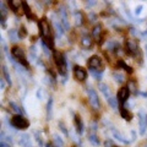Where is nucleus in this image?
<instances>
[{"mask_svg": "<svg viewBox=\"0 0 147 147\" xmlns=\"http://www.w3.org/2000/svg\"><path fill=\"white\" fill-rule=\"evenodd\" d=\"M104 146H105V147H117V146H115V145H114V144H113V142H112V141H110V140H109V141H105V144H104Z\"/></svg>", "mask_w": 147, "mask_h": 147, "instance_id": "35", "label": "nucleus"}, {"mask_svg": "<svg viewBox=\"0 0 147 147\" xmlns=\"http://www.w3.org/2000/svg\"><path fill=\"white\" fill-rule=\"evenodd\" d=\"M139 52V45L134 39H127L126 40V53L130 55H135Z\"/></svg>", "mask_w": 147, "mask_h": 147, "instance_id": "8", "label": "nucleus"}, {"mask_svg": "<svg viewBox=\"0 0 147 147\" xmlns=\"http://www.w3.org/2000/svg\"><path fill=\"white\" fill-rule=\"evenodd\" d=\"M129 94H130V90L129 87H121L118 92V102L120 104H124L129 98Z\"/></svg>", "mask_w": 147, "mask_h": 147, "instance_id": "7", "label": "nucleus"}, {"mask_svg": "<svg viewBox=\"0 0 147 147\" xmlns=\"http://www.w3.org/2000/svg\"><path fill=\"white\" fill-rule=\"evenodd\" d=\"M3 74H4V77L9 85H11V79H10V74H9V70L6 66H3Z\"/></svg>", "mask_w": 147, "mask_h": 147, "instance_id": "26", "label": "nucleus"}, {"mask_svg": "<svg viewBox=\"0 0 147 147\" xmlns=\"http://www.w3.org/2000/svg\"><path fill=\"white\" fill-rule=\"evenodd\" d=\"M9 6L12 9V11L17 12L18 10H20V6H22V3H20V1H9Z\"/></svg>", "mask_w": 147, "mask_h": 147, "instance_id": "20", "label": "nucleus"}, {"mask_svg": "<svg viewBox=\"0 0 147 147\" xmlns=\"http://www.w3.org/2000/svg\"><path fill=\"white\" fill-rule=\"evenodd\" d=\"M11 53H12L13 57L16 58V60H17L18 63H21L25 67L28 66V63H27V60H26V55H25L24 50H22L21 48H18V47H13V48L11 49Z\"/></svg>", "mask_w": 147, "mask_h": 147, "instance_id": "3", "label": "nucleus"}, {"mask_svg": "<svg viewBox=\"0 0 147 147\" xmlns=\"http://www.w3.org/2000/svg\"><path fill=\"white\" fill-rule=\"evenodd\" d=\"M10 107L12 108V110H13V112H16V113H20V108L17 107V104H16V103L10 102Z\"/></svg>", "mask_w": 147, "mask_h": 147, "instance_id": "32", "label": "nucleus"}, {"mask_svg": "<svg viewBox=\"0 0 147 147\" xmlns=\"http://www.w3.org/2000/svg\"><path fill=\"white\" fill-rule=\"evenodd\" d=\"M120 114H121V117L125 119V120H127V121H130L131 119H132L131 113L129 112L127 109H125V108H121V109H120Z\"/></svg>", "mask_w": 147, "mask_h": 147, "instance_id": "19", "label": "nucleus"}, {"mask_svg": "<svg viewBox=\"0 0 147 147\" xmlns=\"http://www.w3.org/2000/svg\"><path fill=\"white\" fill-rule=\"evenodd\" d=\"M42 45H43V52L45 53V55H49V50H48V47L45 45V43H43Z\"/></svg>", "mask_w": 147, "mask_h": 147, "instance_id": "36", "label": "nucleus"}, {"mask_svg": "<svg viewBox=\"0 0 147 147\" xmlns=\"http://www.w3.org/2000/svg\"><path fill=\"white\" fill-rule=\"evenodd\" d=\"M75 22H76L77 26L82 25V15H81V12H75Z\"/></svg>", "mask_w": 147, "mask_h": 147, "instance_id": "30", "label": "nucleus"}, {"mask_svg": "<svg viewBox=\"0 0 147 147\" xmlns=\"http://www.w3.org/2000/svg\"><path fill=\"white\" fill-rule=\"evenodd\" d=\"M0 147H11V146H10V144H6V142L1 141L0 142Z\"/></svg>", "mask_w": 147, "mask_h": 147, "instance_id": "37", "label": "nucleus"}, {"mask_svg": "<svg viewBox=\"0 0 147 147\" xmlns=\"http://www.w3.org/2000/svg\"><path fill=\"white\" fill-rule=\"evenodd\" d=\"M18 144H20L21 146H24V147H31V140H30V136L28 135H21L20 136V140H18Z\"/></svg>", "mask_w": 147, "mask_h": 147, "instance_id": "13", "label": "nucleus"}, {"mask_svg": "<svg viewBox=\"0 0 147 147\" xmlns=\"http://www.w3.org/2000/svg\"><path fill=\"white\" fill-rule=\"evenodd\" d=\"M88 140L93 144L94 146H98L99 145V141H98V137L96 136V134H91V135H88Z\"/></svg>", "mask_w": 147, "mask_h": 147, "instance_id": "28", "label": "nucleus"}, {"mask_svg": "<svg viewBox=\"0 0 147 147\" xmlns=\"http://www.w3.org/2000/svg\"><path fill=\"white\" fill-rule=\"evenodd\" d=\"M54 141H55V147H64V142L60 139V136L54 135Z\"/></svg>", "mask_w": 147, "mask_h": 147, "instance_id": "29", "label": "nucleus"}, {"mask_svg": "<svg viewBox=\"0 0 147 147\" xmlns=\"http://www.w3.org/2000/svg\"><path fill=\"white\" fill-rule=\"evenodd\" d=\"M142 9H144V6H142V5L136 6V7H135V15H137V16H139L140 13L142 12Z\"/></svg>", "mask_w": 147, "mask_h": 147, "instance_id": "34", "label": "nucleus"}, {"mask_svg": "<svg viewBox=\"0 0 147 147\" xmlns=\"http://www.w3.org/2000/svg\"><path fill=\"white\" fill-rule=\"evenodd\" d=\"M92 33H93V37L97 40L100 39V38H102V26H100V25L94 26V28H93V31H92Z\"/></svg>", "mask_w": 147, "mask_h": 147, "instance_id": "15", "label": "nucleus"}, {"mask_svg": "<svg viewBox=\"0 0 147 147\" xmlns=\"http://www.w3.org/2000/svg\"><path fill=\"white\" fill-rule=\"evenodd\" d=\"M47 147H55V146H53L52 144H48V145H47Z\"/></svg>", "mask_w": 147, "mask_h": 147, "instance_id": "39", "label": "nucleus"}, {"mask_svg": "<svg viewBox=\"0 0 147 147\" xmlns=\"http://www.w3.org/2000/svg\"><path fill=\"white\" fill-rule=\"evenodd\" d=\"M11 124H12V126H15L16 129H21V130H25V129H27V127L30 126L28 120H27L25 117H22V115H15V117H12Z\"/></svg>", "mask_w": 147, "mask_h": 147, "instance_id": "2", "label": "nucleus"}, {"mask_svg": "<svg viewBox=\"0 0 147 147\" xmlns=\"http://www.w3.org/2000/svg\"><path fill=\"white\" fill-rule=\"evenodd\" d=\"M18 36H20V38H22V37H26V36H27V31H26L25 27H21L20 32H18Z\"/></svg>", "mask_w": 147, "mask_h": 147, "instance_id": "31", "label": "nucleus"}, {"mask_svg": "<svg viewBox=\"0 0 147 147\" xmlns=\"http://www.w3.org/2000/svg\"><path fill=\"white\" fill-rule=\"evenodd\" d=\"M139 123H140V134L144 135L146 131V127H147V118L145 117L144 113L139 114Z\"/></svg>", "mask_w": 147, "mask_h": 147, "instance_id": "12", "label": "nucleus"}, {"mask_svg": "<svg viewBox=\"0 0 147 147\" xmlns=\"http://www.w3.org/2000/svg\"><path fill=\"white\" fill-rule=\"evenodd\" d=\"M146 147H147V146H146Z\"/></svg>", "mask_w": 147, "mask_h": 147, "instance_id": "41", "label": "nucleus"}, {"mask_svg": "<svg viewBox=\"0 0 147 147\" xmlns=\"http://www.w3.org/2000/svg\"><path fill=\"white\" fill-rule=\"evenodd\" d=\"M74 76L79 81H85L87 77V72L85 69H82L81 66H75L74 67Z\"/></svg>", "mask_w": 147, "mask_h": 147, "instance_id": "9", "label": "nucleus"}, {"mask_svg": "<svg viewBox=\"0 0 147 147\" xmlns=\"http://www.w3.org/2000/svg\"><path fill=\"white\" fill-rule=\"evenodd\" d=\"M113 77L115 79V81H117V82H119V84H123V82L125 81V76H124L123 74L118 72V71H115V72L113 74Z\"/></svg>", "mask_w": 147, "mask_h": 147, "instance_id": "23", "label": "nucleus"}, {"mask_svg": "<svg viewBox=\"0 0 147 147\" xmlns=\"http://www.w3.org/2000/svg\"><path fill=\"white\" fill-rule=\"evenodd\" d=\"M39 32L42 37L45 39V38H49L50 36V25L49 22L47 21V18H42V20L39 21Z\"/></svg>", "mask_w": 147, "mask_h": 147, "instance_id": "4", "label": "nucleus"}, {"mask_svg": "<svg viewBox=\"0 0 147 147\" xmlns=\"http://www.w3.org/2000/svg\"><path fill=\"white\" fill-rule=\"evenodd\" d=\"M0 82H1V88H4V86H5V84H4V80L1 79V80H0Z\"/></svg>", "mask_w": 147, "mask_h": 147, "instance_id": "38", "label": "nucleus"}, {"mask_svg": "<svg viewBox=\"0 0 147 147\" xmlns=\"http://www.w3.org/2000/svg\"><path fill=\"white\" fill-rule=\"evenodd\" d=\"M88 66L91 67V70H102L103 67V63H102V59H100L98 55H93V57L90 58L88 60Z\"/></svg>", "mask_w": 147, "mask_h": 147, "instance_id": "6", "label": "nucleus"}, {"mask_svg": "<svg viewBox=\"0 0 147 147\" xmlns=\"http://www.w3.org/2000/svg\"><path fill=\"white\" fill-rule=\"evenodd\" d=\"M9 37H10L11 42H17V40L20 39V36H18V33L15 30H11L10 32H9Z\"/></svg>", "mask_w": 147, "mask_h": 147, "instance_id": "24", "label": "nucleus"}, {"mask_svg": "<svg viewBox=\"0 0 147 147\" xmlns=\"http://www.w3.org/2000/svg\"><path fill=\"white\" fill-rule=\"evenodd\" d=\"M59 17H60V20H61V24L64 26V28L65 30L70 28V24H69V20H67L66 10L64 7H60V10H59Z\"/></svg>", "mask_w": 147, "mask_h": 147, "instance_id": "10", "label": "nucleus"}, {"mask_svg": "<svg viewBox=\"0 0 147 147\" xmlns=\"http://www.w3.org/2000/svg\"><path fill=\"white\" fill-rule=\"evenodd\" d=\"M113 135H114V137H115V139L117 140H119V141H120V142H123V144H129V142H130V141H129L127 139H125V137H124L121 134H120V132H119V131H117V130H114V129H113Z\"/></svg>", "mask_w": 147, "mask_h": 147, "instance_id": "17", "label": "nucleus"}, {"mask_svg": "<svg viewBox=\"0 0 147 147\" xmlns=\"http://www.w3.org/2000/svg\"><path fill=\"white\" fill-rule=\"evenodd\" d=\"M92 74H93V76L96 77L97 80H99L100 77H102V71H99V72H97L96 70H92Z\"/></svg>", "mask_w": 147, "mask_h": 147, "instance_id": "33", "label": "nucleus"}, {"mask_svg": "<svg viewBox=\"0 0 147 147\" xmlns=\"http://www.w3.org/2000/svg\"><path fill=\"white\" fill-rule=\"evenodd\" d=\"M81 44H82V47L86 48V49H88L92 47V39L90 38V37H87V36H84L81 38Z\"/></svg>", "mask_w": 147, "mask_h": 147, "instance_id": "16", "label": "nucleus"}, {"mask_svg": "<svg viewBox=\"0 0 147 147\" xmlns=\"http://www.w3.org/2000/svg\"><path fill=\"white\" fill-rule=\"evenodd\" d=\"M146 54H147V44H146Z\"/></svg>", "mask_w": 147, "mask_h": 147, "instance_id": "40", "label": "nucleus"}, {"mask_svg": "<svg viewBox=\"0 0 147 147\" xmlns=\"http://www.w3.org/2000/svg\"><path fill=\"white\" fill-rule=\"evenodd\" d=\"M75 125H76L77 132H79V134H82V132H84V123H82L80 115H75Z\"/></svg>", "mask_w": 147, "mask_h": 147, "instance_id": "14", "label": "nucleus"}, {"mask_svg": "<svg viewBox=\"0 0 147 147\" xmlns=\"http://www.w3.org/2000/svg\"><path fill=\"white\" fill-rule=\"evenodd\" d=\"M22 9H24V11H25V13H26V16L28 17V18H34L33 13H32L31 9H30V6H28V4H27V3H22Z\"/></svg>", "mask_w": 147, "mask_h": 147, "instance_id": "18", "label": "nucleus"}, {"mask_svg": "<svg viewBox=\"0 0 147 147\" xmlns=\"http://www.w3.org/2000/svg\"><path fill=\"white\" fill-rule=\"evenodd\" d=\"M98 87H99L100 92H102V93L104 94V97H105V99H107V100L112 99V98L114 97V96L112 94V92H110V90H109V87L105 85V84H99Z\"/></svg>", "mask_w": 147, "mask_h": 147, "instance_id": "11", "label": "nucleus"}, {"mask_svg": "<svg viewBox=\"0 0 147 147\" xmlns=\"http://www.w3.org/2000/svg\"><path fill=\"white\" fill-rule=\"evenodd\" d=\"M87 93H88V98H90V103L92 105L93 109H99V98H98V94L93 88H88L87 90Z\"/></svg>", "mask_w": 147, "mask_h": 147, "instance_id": "5", "label": "nucleus"}, {"mask_svg": "<svg viewBox=\"0 0 147 147\" xmlns=\"http://www.w3.org/2000/svg\"><path fill=\"white\" fill-rule=\"evenodd\" d=\"M54 26H55V30H57L58 37H63L64 30H63V27H61V24H60V22H58V21H54Z\"/></svg>", "mask_w": 147, "mask_h": 147, "instance_id": "22", "label": "nucleus"}, {"mask_svg": "<svg viewBox=\"0 0 147 147\" xmlns=\"http://www.w3.org/2000/svg\"><path fill=\"white\" fill-rule=\"evenodd\" d=\"M0 12H1V22L4 25L5 24V17H6V7L4 5V3H0Z\"/></svg>", "mask_w": 147, "mask_h": 147, "instance_id": "25", "label": "nucleus"}, {"mask_svg": "<svg viewBox=\"0 0 147 147\" xmlns=\"http://www.w3.org/2000/svg\"><path fill=\"white\" fill-rule=\"evenodd\" d=\"M53 99L49 98L48 100V104H47V115H48V119H52V115H53Z\"/></svg>", "mask_w": 147, "mask_h": 147, "instance_id": "21", "label": "nucleus"}, {"mask_svg": "<svg viewBox=\"0 0 147 147\" xmlns=\"http://www.w3.org/2000/svg\"><path fill=\"white\" fill-rule=\"evenodd\" d=\"M118 66L123 67L124 70H125V71H127V72H132V69H131L130 66H129V65H126V64L124 63L123 60H119V61H118Z\"/></svg>", "mask_w": 147, "mask_h": 147, "instance_id": "27", "label": "nucleus"}, {"mask_svg": "<svg viewBox=\"0 0 147 147\" xmlns=\"http://www.w3.org/2000/svg\"><path fill=\"white\" fill-rule=\"evenodd\" d=\"M54 60H55V64H57L59 74L63 76H65L66 75V60H65V58H64V55L59 52H55L54 53Z\"/></svg>", "mask_w": 147, "mask_h": 147, "instance_id": "1", "label": "nucleus"}]
</instances>
